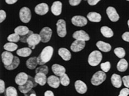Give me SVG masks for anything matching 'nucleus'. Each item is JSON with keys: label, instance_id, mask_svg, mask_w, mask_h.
Instances as JSON below:
<instances>
[{"label": "nucleus", "instance_id": "nucleus-1", "mask_svg": "<svg viewBox=\"0 0 129 96\" xmlns=\"http://www.w3.org/2000/svg\"><path fill=\"white\" fill-rule=\"evenodd\" d=\"M53 52H54V49L51 46L45 47L37 57L38 65H44L49 62L52 58Z\"/></svg>", "mask_w": 129, "mask_h": 96}, {"label": "nucleus", "instance_id": "nucleus-2", "mask_svg": "<svg viewBox=\"0 0 129 96\" xmlns=\"http://www.w3.org/2000/svg\"><path fill=\"white\" fill-rule=\"evenodd\" d=\"M103 59V55L99 51L94 50L90 54L88 61L90 65L91 66H96L99 65Z\"/></svg>", "mask_w": 129, "mask_h": 96}, {"label": "nucleus", "instance_id": "nucleus-3", "mask_svg": "<svg viewBox=\"0 0 129 96\" xmlns=\"http://www.w3.org/2000/svg\"><path fill=\"white\" fill-rule=\"evenodd\" d=\"M37 84H38L35 80V78L32 77V76H29L28 80L27 82V83H25L24 85L19 86L18 89L19 91L22 93L26 94L29 92L30 90H32L33 87L37 86Z\"/></svg>", "mask_w": 129, "mask_h": 96}, {"label": "nucleus", "instance_id": "nucleus-4", "mask_svg": "<svg viewBox=\"0 0 129 96\" xmlns=\"http://www.w3.org/2000/svg\"><path fill=\"white\" fill-rule=\"evenodd\" d=\"M106 78L105 72L103 71H99L95 72L91 79V83L94 86H99L103 83Z\"/></svg>", "mask_w": 129, "mask_h": 96}, {"label": "nucleus", "instance_id": "nucleus-5", "mask_svg": "<svg viewBox=\"0 0 129 96\" xmlns=\"http://www.w3.org/2000/svg\"><path fill=\"white\" fill-rule=\"evenodd\" d=\"M19 19L24 23H27L31 19V12L29 8L24 7L19 11Z\"/></svg>", "mask_w": 129, "mask_h": 96}, {"label": "nucleus", "instance_id": "nucleus-6", "mask_svg": "<svg viewBox=\"0 0 129 96\" xmlns=\"http://www.w3.org/2000/svg\"><path fill=\"white\" fill-rule=\"evenodd\" d=\"M56 26H57V32L58 36L60 38L65 37L67 35L66 21L62 19H59L56 24Z\"/></svg>", "mask_w": 129, "mask_h": 96}, {"label": "nucleus", "instance_id": "nucleus-7", "mask_svg": "<svg viewBox=\"0 0 129 96\" xmlns=\"http://www.w3.org/2000/svg\"><path fill=\"white\" fill-rule=\"evenodd\" d=\"M41 41V38L40 34L36 33H33L27 39V43L29 47L32 49H35L36 46Z\"/></svg>", "mask_w": 129, "mask_h": 96}, {"label": "nucleus", "instance_id": "nucleus-8", "mask_svg": "<svg viewBox=\"0 0 129 96\" xmlns=\"http://www.w3.org/2000/svg\"><path fill=\"white\" fill-rule=\"evenodd\" d=\"M40 35L42 43H47L50 41L52 35V30L49 27H44L41 30Z\"/></svg>", "mask_w": 129, "mask_h": 96}, {"label": "nucleus", "instance_id": "nucleus-9", "mask_svg": "<svg viewBox=\"0 0 129 96\" xmlns=\"http://www.w3.org/2000/svg\"><path fill=\"white\" fill-rule=\"evenodd\" d=\"M72 23L75 26L84 27L88 23V20L84 16H75L72 18Z\"/></svg>", "mask_w": 129, "mask_h": 96}, {"label": "nucleus", "instance_id": "nucleus-10", "mask_svg": "<svg viewBox=\"0 0 129 96\" xmlns=\"http://www.w3.org/2000/svg\"><path fill=\"white\" fill-rule=\"evenodd\" d=\"M15 56L8 51L4 52L1 54V59L4 66H8L12 64Z\"/></svg>", "mask_w": 129, "mask_h": 96}, {"label": "nucleus", "instance_id": "nucleus-11", "mask_svg": "<svg viewBox=\"0 0 129 96\" xmlns=\"http://www.w3.org/2000/svg\"><path fill=\"white\" fill-rule=\"evenodd\" d=\"M106 14L108 16L109 19L113 22H116L119 21L120 16L119 14L117 13L115 8L113 7H108L106 11Z\"/></svg>", "mask_w": 129, "mask_h": 96}, {"label": "nucleus", "instance_id": "nucleus-12", "mask_svg": "<svg viewBox=\"0 0 129 96\" xmlns=\"http://www.w3.org/2000/svg\"><path fill=\"white\" fill-rule=\"evenodd\" d=\"M73 38L76 40L84 41L90 40V36L88 34L83 30H77L73 34Z\"/></svg>", "mask_w": 129, "mask_h": 96}, {"label": "nucleus", "instance_id": "nucleus-13", "mask_svg": "<svg viewBox=\"0 0 129 96\" xmlns=\"http://www.w3.org/2000/svg\"><path fill=\"white\" fill-rule=\"evenodd\" d=\"M85 41L75 40L73 42V43L71 45V49L72 52L77 53L84 49L85 46Z\"/></svg>", "mask_w": 129, "mask_h": 96}, {"label": "nucleus", "instance_id": "nucleus-14", "mask_svg": "<svg viewBox=\"0 0 129 96\" xmlns=\"http://www.w3.org/2000/svg\"><path fill=\"white\" fill-rule=\"evenodd\" d=\"M35 11L36 14L40 16H43L48 13L49 11V7L46 3H41L36 6L35 8Z\"/></svg>", "mask_w": 129, "mask_h": 96}, {"label": "nucleus", "instance_id": "nucleus-15", "mask_svg": "<svg viewBox=\"0 0 129 96\" xmlns=\"http://www.w3.org/2000/svg\"><path fill=\"white\" fill-rule=\"evenodd\" d=\"M29 76L25 72H20L15 77V82L18 86L24 85L28 80Z\"/></svg>", "mask_w": 129, "mask_h": 96}, {"label": "nucleus", "instance_id": "nucleus-16", "mask_svg": "<svg viewBox=\"0 0 129 96\" xmlns=\"http://www.w3.org/2000/svg\"><path fill=\"white\" fill-rule=\"evenodd\" d=\"M47 83L53 88H57L60 86L59 78L55 75H51L47 78Z\"/></svg>", "mask_w": 129, "mask_h": 96}, {"label": "nucleus", "instance_id": "nucleus-17", "mask_svg": "<svg viewBox=\"0 0 129 96\" xmlns=\"http://www.w3.org/2000/svg\"><path fill=\"white\" fill-rule=\"evenodd\" d=\"M75 89L78 93L80 94H84L88 90L86 84L81 80H77L74 83Z\"/></svg>", "mask_w": 129, "mask_h": 96}, {"label": "nucleus", "instance_id": "nucleus-18", "mask_svg": "<svg viewBox=\"0 0 129 96\" xmlns=\"http://www.w3.org/2000/svg\"><path fill=\"white\" fill-rule=\"evenodd\" d=\"M52 70L54 74L57 76H61L66 73V69L64 66L59 64H54L52 66Z\"/></svg>", "mask_w": 129, "mask_h": 96}, {"label": "nucleus", "instance_id": "nucleus-19", "mask_svg": "<svg viewBox=\"0 0 129 96\" xmlns=\"http://www.w3.org/2000/svg\"><path fill=\"white\" fill-rule=\"evenodd\" d=\"M62 10V4L60 1H55L53 2L51 7V11L55 16H59Z\"/></svg>", "mask_w": 129, "mask_h": 96}, {"label": "nucleus", "instance_id": "nucleus-20", "mask_svg": "<svg viewBox=\"0 0 129 96\" xmlns=\"http://www.w3.org/2000/svg\"><path fill=\"white\" fill-rule=\"evenodd\" d=\"M58 54L64 61H69L71 59L72 54L68 49L65 47H61L58 50Z\"/></svg>", "mask_w": 129, "mask_h": 96}, {"label": "nucleus", "instance_id": "nucleus-21", "mask_svg": "<svg viewBox=\"0 0 129 96\" xmlns=\"http://www.w3.org/2000/svg\"><path fill=\"white\" fill-rule=\"evenodd\" d=\"M111 81L113 86L114 87H115V88H119L122 86V80L121 76L116 74V73H114V74L111 76Z\"/></svg>", "mask_w": 129, "mask_h": 96}, {"label": "nucleus", "instance_id": "nucleus-22", "mask_svg": "<svg viewBox=\"0 0 129 96\" xmlns=\"http://www.w3.org/2000/svg\"><path fill=\"white\" fill-rule=\"evenodd\" d=\"M35 80L37 84H39L40 86H44L47 83V78L46 75L43 73H36L35 77Z\"/></svg>", "mask_w": 129, "mask_h": 96}, {"label": "nucleus", "instance_id": "nucleus-23", "mask_svg": "<svg viewBox=\"0 0 129 96\" xmlns=\"http://www.w3.org/2000/svg\"><path fill=\"white\" fill-rule=\"evenodd\" d=\"M96 45L98 49L103 52L108 53L111 50V45L103 41H98L96 44Z\"/></svg>", "mask_w": 129, "mask_h": 96}, {"label": "nucleus", "instance_id": "nucleus-24", "mask_svg": "<svg viewBox=\"0 0 129 96\" xmlns=\"http://www.w3.org/2000/svg\"><path fill=\"white\" fill-rule=\"evenodd\" d=\"M32 49L30 47H22L21 49H18L17 50L16 53L17 55H18L19 56L23 58H26L28 57L29 56L32 54Z\"/></svg>", "mask_w": 129, "mask_h": 96}, {"label": "nucleus", "instance_id": "nucleus-25", "mask_svg": "<svg viewBox=\"0 0 129 96\" xmlns=\"http://www.w3.org/2000/svg\"><path fill=\"white\" fill-rule=\"evenodd\" d=\"M26 66L28 69L30 70H34L38 65L37 57H31L29 58L26 61Z\"/></svg>", "mask_w": 129, "mask_h": 96}, {"label": "nucleus", "instance_id": "nucleus-26", "mask_svg": "<svg viewBox=\"0 0 129 96\" xmlns=\"http://www.w3.org/2000/svg\"><path fill=\"white\" fill-rule=\"evenodd\" d=\"M87 18L91 22H100L102 20V16L100 14L95 12H89L87 15Z\"/></svg>", "mask_w": 129, "mask_h": 96}, {"label": "nucleus", "instance_id": "nucleus-27", "mask_svg": "<svg viewBox=\"0 0 129 96\" xmlns=\"http://www.w3.org/2000/svg\"><path fill=\"white\" fill-rule=\"evenodd\" d=\"M15 33H17V34L20 36H24L25 35L28 34L29 32V30L28 28L26 26H24V25H19V26L17 27L15 30Z\"/></svg>", "mask_w": 129, "mask_h": 96}, {"label": "nucleus", "instance_id": "nucleus-28", "mask_svg": "<svg viewBox=\"0 0 129 96\" xmlns=\"http://www.w3.org/2000/svg\"><path fill=\"white\" fill-rule=\"evenodd\" d=\"M128 64L126 60L125 59H121L117 64V69L120 72H125L128 68Z\"/></svg>", "mask_w": 129, "mask_h": 96}, {"label": "nucleus", "instance_id": "nucleus-29", "mask_svg": "<svg viewBox=\"0 0 129 96\" xmlns=\"http://www.w3.org/2000/svg\"><path fill=\"white\" fill-rule=\"evenodd\" d=\"M101 33L105 38H111L114 35V32L110 28L107 26H103L100 29Z\"/></svg>", "mask_w": 129, "mask_h": 96}, {"label": "nucleus", "instance_id": "nucleus-30", "mask_svg": "<svg viewBox=\"0 0 129 96\" xmlns=\"http://www.w3.org/2000/svg\"><path fill=\"white\" fill-rule=\"evenodd\" d=\"M19 63H20L19 59L18 58V57H17V56H15L12 64H11L10 65L5 66V67L6 69H7L8 70H13L16 69L17 67L19 66Z\"/></svg>", "mask_w": 129, "mask_h": 96}, {"label": "nucleus", "instance_id": "nucleus-31", "mask_svg": "<svg viewBox=\"0 0 129 96\" xmlns=\"http://www.w3.org/2000/svg\"><path fill=\"white\" fill-rule=\"evenodd\" d=\"M18 48V45L15 43H12V42H8V43H6L4 45V49L10 52H15Z\"/></svg>", "mask_w": 129, "mask_h": 96}, {"label": "nucleus", "instance_id": "nucleus-32", "mask_svg": "<svg viewBox=\"0 0 129 96\" xmlns=\"http://www.w3.org/2000/svg\"><path fill=\"white\" fill-rule=\"evenodd\" d=\"M5 96H18L17 91L16 88L12 86H10L6 89L4 93Z\"/></svg>", "mask_w": 129, "mask_h": 96}, {"label": "nucleus", "instance_id": "nucleus-33", "mask_svg": "<svg viewBox=\"0 0 129 96\" xmlns=\"http://www.w3.org/2000/svg\"><path fill=\"white\" fill-rule=\"evenodd\" d=\"M114 52L117 57L120 59H123L126 55L125 50H124V48L121 47H118L115 48L114 50Z\"/></svg>", "mask_w": 129, "mask_h": 96}, {"label": "nucleus", "instance_id": "nucleus-34", "mask_svg": "<svg viewBox=\"0 0 129 96\" xmlns=\"http://www.w3.org/2000/svg\"><path fill=\"white\" fill-rule=\"evenodd\" d=\"M21 37L20 35H19L17 33H13L9 35L7 37V40L9 42H12V43H17V42L20 40Z\"/></svg>", "mask_w": 129, "mask_h": 96}, {"label": "nucleus", "instance_id": "nucleus-35", "mask_svg": "<svg viewBox=\"0 0 129 96\" xmlns=\"http://www.w3.org/2000/svg\"><path fill=\"white\" fill-rule=\"evenodd\" d=\"M60 82L61 85L64 86H68L70 83V79L66 73L60 76Z\"/></svg>", "mask_w": 129, "mask_h": 96}, {"label": "nucleus", "instance_id": "nucleus-36", "mask_svg": "<svg viewBox=\"0 0 129 96\" xmlns=\"http://www.w3.org/2000/svg\"><path fill=\"white\" fill-rule=\"evenodd\" d=\"M48 67L46 65H41V66L37 67L36 70V73H43L45 75L48 74Z\"/></svg>", "mask_w": 129, "mask_h": 96}, {"label": "nucleus", "instance_id": "nucleus-37", "mask_svg": "<svg viewBox=\"0 0 129 96\" xmlns=\"http://www.w3.org/2000/svg\"><path fill=\"white\" fill-rule=\"evenodd\" d=\"M100 68L102 71L104 72H108L111 68V64L109 61H106L105 63H102L100 65Z\"/></svg>", "mask_w": 129, "mask_h": 96}, {"label": "nucleus", "instance_id": "nucleus-38", "mask_svg": "<svg viewBox=\"0 0 129 96\" xmlns=\"http://www.w3.org/2000/svg\"><path fill=\"white\" fill-rule=\"evenodd\" d=\"M122 80L124 86L126 88H129V75L125 76L122 78Z\"/></svg>", "mask_w": 129, "mask_h": 96}, {"label": "nucleus", "instance_id": "nucleus-39", "mask_svg": "<svg viewBox=\"0 0 129 96\" xmlns=\"http://www.w3.org/2000/svg\"><path fill=\"white\" fill-rule=\"evenodd\" d=\"M129 95V88H124L122 89L120 92L118 96H128Z\"/></svg>", "mask_w": 129, "mask_h": 96}, {"label": "nucleus", "instance_id": "nucleus-40", "mask_svg": "<svg viewBox=\"0 0 129 96\" xmlns=\"http://www.w3.org/2000/svg\"><path fill=\"white\" fill-rule=\"evenodd\" d=\"M33 32L32 31H29V32L28 34H27L25 35L24 36H22L21 37V39H20V41L22 43H27V39L28 38L29 36L33 34Z\"/></svg>", "mask_w": 129, "mask_h": 96}, {"label": "nucleus", "instance_id": "nucleus-41", "mask_svg": "<svg viewBox=\"0 0 129 96\" xmlns=\"http://www.w3.org/2000/svg\"><path fill=\"white\" fill-rule=\"evenodd\" d=\"M6 18V13L4 10H1L0 11V22L2 23L5 20Z\"/></svg>", "mask_w": 129, "mask_h": 96}, {"label": "nucleus", "instance_id": "nucleus-42", "mask_svg": "<svg viewBox=\"0 0 129 96\" xmlns=\"http://www.w3.org/2000/svg\"><path fill=\"white\" fill-rule=\"evenodd\" d=\"M5 82L2 80H0V93H4L5 92Z\"/></svg>", "mask_w": 129, "mask_h": 96}, {"label": "nucleus", "instance_id": "nucleus-43", "mask_svg": "<svg viewBox=\"0 0 129 96\" xmlns=\"http://www.w3.org/2000/svg\"><path fill=\"white\" fill-rule=\"evenodd\" d=\"M82 0H69V3L72 6H76L79 5Z\"/></svg>", "mask_w": 129, "mask_h": 96}, {"label": "nucleus", "instance_id": "nucleus-44", "mask_svg": "<svg viewBox=\"0 0 129 96\" xmlns=\"http://www.w3.org/2000/svg\"><path fill=\"white\" fill-rule=\"evenodd\" d=\"M122 39H123V40L129 43V32H125L122 35Z\"/></svg>", "mask_w": 129, "mask_h": 96}, {"label": "nucleus", "instance_id": "nucleus-45", "mask_svg": "<svg viewBox=\"0 0 129 96\" xmlns=\"http://www.w3.org/2000/svg\"><path fill=\"white\" fill-rule=\"evenodd\" d=\"M101 0H88V3L89 5L94 6L96 5Z\"/></svg>", "mask_w": 129, "mask_h": 96}, {"label": "nucleus", "instance_id": "nucleus-46", "mask_svg": "<svg viewBox=\"0 0 129 96\" xmlns=\"http://www.w3.org/2000/svg\"><path fill=\"white\" fill-rule=\"evenodd\" d=\"M24 96H37V95H36L35 90L32 89L29 92L27 93L24 94Z\"/></svg>", "mask_w": 129, "mask_h": 96}, {"label": "nucleus", "instance_id": "nucleus-47", "mask_svg": "<svg viewBox=\"0 0 129 96\" xmlns=\"http://www.w3.org/2000/svg\"><path fill=\"white\" fill-rule=\"evenodd\" d=\"M44 96H54V94L52 91H47L44 93Z\"/></svg>", "mask_w": 129, "mask_h": 96}, {"label": "nucleus", "instance_id": "nucleus-48", "mask_svg": "<svg viewBox=\"0 0 129 96\" xmlns=\"http://www.w3.org/2000/svg\"><path fill=\"white\" fill-rule=\"evenodd\" d=\"M18 0H5V2L8 5H13L17 2Z\"/></svg>", "mask_w": 129, "mask_h": 96}, {"label": "nucleus", "instance_id": "nucleus-49", "mask_svg": "<svg viewBox=\"0 0 129 96\" xmlns=\"http://www.w3.org/2000/svg\"><path fill=\"white\" fill-rule=\"evenodd\" d=\"M127 25H128V28H129V19L128 20V21H127Z\"/></svg>", "mask_w": 129, "mask_h": 96}, {"label": "nucleus", "instance_id": "nucleus-50", "mask_svg": "<svg viewBox=\"0 0 129 96\" xmlns=\"http://www.w3.org/2000/svg\"><path fill=\"white\" fill-rule=\"evenodd\" d=\"M126 1H129V0H126Z\"/></svg>", "mask_w": 129, "mask_h": 96}, {"label": "nucleus", "instance_id": "nucleus-51", "mask_svg": "<svg viewBox=\"0 0 129 96\" xmlns=\"http://www.w3.org/2000/svg\"><path fill=\"white\" fill-rule=\"evenodd\" d=\"M85 1H86V0H85Z\"/></svg>", "mask_w": 129, "mask_h": 96}]
</instances>
